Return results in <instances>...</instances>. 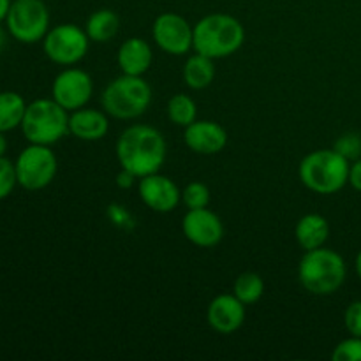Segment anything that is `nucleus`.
<instances>
[{
  "label": "nucleus",
  "mask_w": 361,
  "mask_h": 361,
  "mask_svg": "<svg viewBox=\"0 0 361 361\" xmlns=\"http://www.w3.org/2000/svg\"><path fill=\"white\" fill-rule=\"evenodd\" d=\"M136 176L133 175V173H129V171H126V169H122V171H120V175L116 176V183H118L120 187H133L134 183H136Z\"/></svg>",
  "instance_id": "c756f323"
},
{
  "label": "nucleus",
  "mask_w": 361,
  "mask_h": 361,
  "mask_svg": "<svg viewBox=\"0 0 361 361\" xmlns=\"http://www.w3.org/2000/svg\"><path fill=\"white\" fill-rule=\"evenodd\" d=\"M334 361H361V337L351 335L345 341L338 342L331 353Z\"/></svg>",
  "instance_id": "393cba45"
},
{
  "label": "nucleus",
  "mask_w": 361,
  "mask_h": 361,
  "mask_svg": "<svg viewBox=\"0 0 361 361\" xmlns=\"http://www.w3.org/2000/svg\"><path fill=\"white\" fill-rule=\"evenodd\" d=\"M25 111H27V102L18 92H0V133H9L16 127H21Z\"/></svg>",
  "instance_id": "412c9836"
},
{
  "label": "nucleus",
  "mask_w": 361,
  "mask_h": 361,
  "mask_svg": "<svg viewBox=\"0 0 361 361\" xmlns=\"http://www.w3.org/2000/svg\"><path fill=\"white\" fill-rule=\"evenodd\" d=\"M69 115L53 97L35 99L27 104L21 133L28 143L51 147L69 134Z\"/></svg>",
  "instance_id": "423d86ee"
},
{
  "label": "nucleus",
  "mask_w": 361,
  "mask_h": 361,
  "mask_svg": "<svg viewBox=\"0 0 361 361\" xmlns=\"http://www.w3.org/2000/svg\"><path fill=\"white\" fill-rule=\"evenodd\" d=\"M183 81L190 90H204L215 80L214 59L194 53L183 63Z\"/></svg>",
  "instance_id": "6ab92c4d"
},
{
  "label": "nucleus",
  "mask_w": 361,
  "mask_h": 361,
  "mask_svg": "<svg viewBox=\"0 0 361 361\" xmlns=\"http://www.w3.org/2000/svg\"><path fill=\"white\" fill-rule=\"evenodd\" d=\"M120 20L111 9H97L88 16L85 32L94 42H108L118 34Z\"/></svg>",
  "instance_id": "aec40b11"
},
{
  "label": "nucleus",
  "mask_w": 361,
  "mask_h": 361,
  "mask_svg": "<svg viewBox=\"0 0 361 361\" xmlns=\"http://www.w3.org/2000/svg\"><path fill=\"white\" fill-rule=\"evenodd\" d=\"M168 155V143L162 133L147 123H134L116 140V159L120 168L137 180L161 171Z\"/></svg>",
  "instance_id": "f257e3e1"
},
{
  "label": "nucleus",
  "mask_w": 361,
  "mask_h": 361,
  "mask_svg": "<svg viewBox=\"0 0 361 361\" xmlns=\"http://www.w3.org/2000/svg\"><path fill=\"white\" fill-rule=\"evenodd\" d=\"M233 295L245 305H254L264 295L263 277L254 271H245V274L238 275L233 284Z\"/></svg>",
  "instance_id": "4be33fe9"
},
{
  "label": "nucleus",
  "mask_w": 361,
  "mask_h": 361,
  "mask_svg": "<svg viewBox=\"0 0 361 361\" xmlns=\"http://www.w3.org/2000/svg\"><path fill=\"white\" fill-rule=\"evenodd\" d=\"M344 326L349 335L361 337V300L348 305L344 312Z\"/></svg>",
  "instance_id": "cd10ccee"
},
{
  "label": "nucleus",
  "mask_w": 361,
  "mask_h": 361,
  "mask_svg": "<svg viewBox=\"0 0 361 361\" xmlns=\"http://www.w3.org/2000/svg\"><path fill=\"white\" fill-rule=\"evenodd\" d=\"M14 168H16L18 185L35 192L46 189L55 180L59 161L55 152L49 147L30 143L20 152Z\"/></svg>",
  "instance_id": "6e6552de"
},
{
  "label": "nucleus",
  "mask_w": 361,
  "mask_h": 361,
  "mask_svg": "<svg viewBox=\"0 0 361 361\" xmlns=\"http://www.w3.org/2000/svg\"><path fill=\"white\" fill-rule=\"evenodd\" d=\"M152 87L143 76L120 74L101 95L102 109L116 120L140 118L152 104Z\"/></svg>",
  "instance_id": "39448f33"
},
{
  "label": "nucleus",
  "mask_w": 361,
  "mask_h": 361,
  "mask_svg": "<svg viewBox=\"0 0 361 361\" xmlns=\"http://www.w3.org/2000/svg\"><path fill=\"white\" fill-rule=\"evenodd\" d=\"M335 150L344 155L348 161H356L361 157V136L356 133H345L335 141Z\"/></svg>",
  "instance_id": "bb28decb"
},
{
  "label": "nucleus",
  "mask_w": 361,
  "mask_h": 361,
  "mask_svg": "<svg viewBox=\"0 0 361 361\" xmlns=\"http://www.w3.org/2000/svg\"><path fill=\"white\" fill-rule=\"evenodd\" d=\"M210 201H212L210 187L203 182H190L187 183L185 189L182 190V203L185 204L187 210L208 208Z\"/></svg>",
  "instance_id": "b1692460"
},
{
  "label": "nucleus",
  "mask_w": 361,
  "mask_h": 361,
  "mask_svg": "<svg viewBox=\"0 0 361 361\" xmlns=\"http://www.w3.org/2000/svg\"><path fill=\"white\" fill-rule=\"evenodd\" d=\"M11 37L23 44L42 41L49 30V11L42 0H13L6 16Z\"/></svg>",
  "instance_id": "0eeeda50"
},
{
  "label": "nucleus",
  "mask_w": 361,
  "mask_h": 361,
  "mask_svg": "<svg viewBox=\"0 0 361 361\" xmlns=\"http://www.w3.org/2000/svg\"><path fill=\"white\" fill-rule=\"evenodd\" d=\"M349 183H351L353 189L361 192V157L353 161L351 171H349Z\"/></svg>",
  "instance_id": "c85d7f7f"
},
{
  "label": "nucleus",
  "mask_w": 361,
  "mask_h": 361,
  "mask_svg": "<svg viewBox=\"0 0 361 361\" xmlns=\"http://www.w3.org/2000/svg\"><path fill=\"white\" fill-rule=\"evenodd\" d=\"M116 62H118L122 74L129 76H143L150 71L154 63V49L150 42L141 37H129L120 44L116 53Z\"/></svg>",
  "instance_id": "f3484780"
},
{
  "label": "nucleus",
  "mask_w": 361,
  "mask_h": 361,
  "mask_svg": "<svg viewBox=\"0 0 361 361\" xmlns=\"http://www.w3.org/2000/svg\"><path fill=\"white\" fill-rule=\"evenodd\" d=\"M348 264L337 250L319 247L305 250L298 264L300 284L316 296H330L344 286Z\"/></svg>",
  "instance_id": "20e7f679"
},
{
  "label": "nucleus",
  "mask_w": 361,
  "mask_h": 361,
  "mask_svg": "<svg viewBox=\"0 0 361 361\" xmlns=\"http://www.w3.org/2000/svg\"><path fill=\"white\" fill-rule=\"evenodd\" d=\"M245 303L240 302L233 293L215 296L207 309V321L214 331L231 335L245 323Z\"/></svg>",
  "instance_id": "4468645a"
},
{
  "label": "nucleus",
  "mask_w": 361,
  "mask_h": 361,
  "mask_svg": "<svg viewBox=\"0 0 361 361\" xmlns=\"http://www.w3.org/2000/svg\"><path fill=\"white\" fill-rule=\"evenodd\" d=\"M330 236V224L321 214H307L296 222L295 238L303 250L324 247Z\"/></svg>",
  "instance_id": "a211bd4d"
},
{
  "label": "nucleus",
  "mask_w": 361,
  "mask_h": 361,
  "mask_svg": "<svg viewBox=\"0 0 361 361\" xmlns=\"http://www.w3.org/2000/svg\"><path fill=\"white\" fill-rule=\"evenodd\" d=\"M92 94H94L92 76L80 67H66L53 80L51 97L69 113L85 108L90 102Z\"/></svg>",
  "instance_id": "9b49d317"
},
{
  "label": "nucleus",
  "mask_w": 361,
  "mask_h": 361,
  "mask_svg": "<svg viewBox=\"0 0 361 361\" xmlns=\"http://www.w3.org/2000/svg\"><path fill=\"white\" fill-rule=\"evenodd\" d=\"M355 268H356V274H358L360 281H361V249L358 252V256H356V261H355Z\"/></svg>",
  "instance_id": "473e14b6"
},
{
  "label": "nucleus",
  "mask_w": 361,
  "mask_h": 361,
  "mask_svg": "<svg viewBox=\"0 0 361 361\" xmlns=\"http://www.w3.org/2000/svg\"><path fill=\"white\" fill-rule=\"evenodd\" d=\"M90 46V37L85 28L74 23H60L49 28L42 39V49L53 63L59 66H76L85 59Z\"/></svg>",
  "instance_id": "1a4fd4ad"
},
{
  "label": "nucleus",
  "mask_w": 361,
  "mask_h": 361,
  "mask_svg": "<svg viewBox=\"0 0 361 361\" xmlns=\"http://www.w3.org/2000/svg\"><path fill=\"white\" fill-rule=\"evenodd\" d=\"M137 194L145 207L157 214L173 212L182 201V190L176 182L161 173H152L137 180Z\"/></svg>",
  "instance_id": "ddd939ff"
},
{
  "label": "nucleus",
  "mask_w": 361,
  "mask_h": 361,
  "mask_svg": "<svg viewBox=\"0 0 361 361\" xmlns=\"http://www.w3.org/2000/svg\"><path fill=\"white\" fill-rule=\"evenodd\" d=\"M245 42V28L231 14L214 13L194 25L192 49L210 59L235 55Z\"/></svg>",
  "instance_id": "f03ea898"
},
{
  "label": "nucleus",
  "mask_w": 361,
  "mask_h": 361,
  "mask_svg": "<svg viewBox=\"0 0 361 361\" xmlns=\"http://www.w3.org/2000/svg\"><path fill=\"white\" fill-rule=\"evenodd\" d=\"M109 115L104 109L80 108L69 115V134L80 141H99L108 134Z\"/></svg>",
  "instance_id": "dca6fc26"
},
{
  "label": "nucleus",
  "mask_w": 361,
  "mask_h": 361,
  "mask_svg": "<svg viewBox=\"0 0 361 361\" xmlns=\"http://www.w3.org/2000/svg\"><path fill=\"white\" fill-rule=\"evenodd\" d=\"M4 44H6V32H4L2 25H0V49L4 48Z\"/></svg>",
  "instance_id": "72a5a7b5"
},
{
  "label": "nucleus",
  "mask_w": 361,
  "mask_h": 361,
  "mask_svg": "<svg viewBox=\"0 0 361 361\" xmlns=\"http://www.w3.org/2000/svg\"><path fill=\"white\" fill-rule=\"evenodd\" d=\"M16 185H18V178H16V168H14V162H11L9 159L4 155V157H0V201L9 197Z\"/></svg>",
  "instance_id": "a878e982"
},
{
  "label": "nucleus",
  "mask_w": 361,
  "mask_h": 361,
  "mask_svg": "<svg viewBox=\"0 0 361 361\" xmlns=\"http://www.w3.org/2000/svg\"><path fill=\"white\" fill-rule=\"evenodd\" d=\"M351 161L338 154L335 148L314 150L302 159L298 175L303 185L316 194L331 196L349 183Z\"/></svg>",
  "instance_id": "7ed1b4c3"
},
{
  "label": "nucleus",
  "mask_w": 361,
  "mask_h": 361,
  "mask_svg": "<svg viewBox=\"0 0 361 361\" xmlns=\"http://www.w3.org/2000/svg\"><path fill=\"white\" fill-rule=\"evenodd\" d=\"M182 231L192 245L212 249L224 238V222L210 208L187 210L182 221Z\"/></svg>",
  "instance_id": "f8f14e48"
},
{
  "label": "nucleus",
  "mask_w": 361,
  "mask_h": 361,
  "mask_svg": "<svg viewBox=\"0 0 361 361\" xmlns=\"http://www.w3.org/2000/svg\"><path fill=\"white\" fill-rule=\"evenodd\" d=\"M152 37L159 49L173 56H182L192 49L194 27L176 13H162L152 25Z\"/></svg>",
  "instance_id": "9d476101"
},
{
  "label": "nucleus",
  "mask_w": 361,
  "mask_h": 361,
  "mask_svg": "<svg viewBox=\"0 0 361 361\" xmlns=\"http://www.w3.org/2000/svg\"><path fill=\"white\" fill-rule=\"evenodd\" d=\"M166 113H168V118L171 120L175 126L185 129V127L190 126L194 120H197V104L190 95L175 94L168 101Z\"/></svg>",
  "instance_id": "5701e85b"
},
{
  "label": "nucleus",
  "mask_w": 361,
  "mask_h": 361,
  "mask_svg": "<svg viewBox=\"0 0 361 361\" xmlns=\"http://www.w3.org/2000/svg\"><path fill=\"white\" fill-rule=\"evenodd\" d=\"M7 150V140H6V133H0V157L6 155Z\"/></svg>",
  "instance_id": "2f4dec72"
},
{
  "label": "nucleus",
  "mask_w": 361,
  "mask_h": 361,
  "mask_svg": "<svg viewBox=\"0 0 361 361\" xmlns=\"http://www.w3.org/2000/svg\"><path fill=\"white\" fill-rule=\"evenodd\" d=\"M183 141L194 154L215 155L228 145V130L214 120H194L183 130Z\"/></svg>",
  "instance_id": "2eb2a0df"
},
{
  "label": "nucleus",
  "mask_w": 361,
  "mask_h": 361,
  "mask_svg": "<svg viewBox=\"0 0 361 361\" xmlns=\"http://www.w3.org/2000/svg\"><path fill=\"white\" fill-rule=\"evenodd\" d=\"M11 2H13V0H0V23L6 20L7 13H9Z\"/></svg>",
  "instance_id": "7c9ffc66"
}]
</instances>
